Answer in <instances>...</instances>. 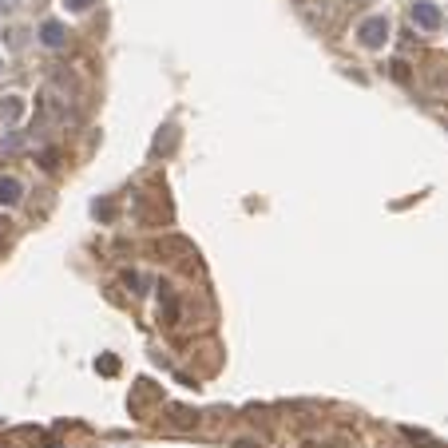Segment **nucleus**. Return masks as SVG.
Segmentation results:
<instances>
[{"mask_svg": "<svg viewBox=\"0 0 448 448\" xmlns=\"http://www.w3.org/2000/svg\"><path fill=\"white\" fill-rule=\"evenodd\" d=\"M357 40H361V48H381L389 40V17H365L357 24Z\"/></svg>", "mask_w": 448, "mask_h": 448, "instance_id": "f257e3e1", "label": "nucleus"}, {"mask_svg": "<svg viewBox=\"0 0 448 448\" xmlns=\"http://www.w3.org/2000/svg\"><path fill=\"white\" fill-rule=\"evenodd\" d=\"M413 24L420 32H436L440 28V8L432 4V0H416L413 4Z\"/></svg>", "mask_w": 448, "mask_h": 448, "instance_id": "f03ea898", "label": "nucleus"}, {"mask_svg": "<svg viewBox=\"0 0 448 448\" xmlns=\"http://www.w3.org/2000/svg\"><path fill=\"white\" fill-rule=\"evenodd\" d=\"M24 198V183L17 175H0V207H17Z\"/></svg>", "mask_w": 448, "mask_h": 448, "instance_id": "7ed1b4c3", "label": "nucleus"}, {"mask_svg": "<svg viewBox=\"0 0 448 448\" xmlns=\"http://www.w3.org/2000/svg\"><path fill=\"white\" fill-rule=\"evenodd\" d=\"M40 44H44V48H64L68 44L64 24H60V20H44V24H40Z\"/></svg>", "mask_w": 448, "mask_h": 448, "instance_id": "20e7f679", "label": "nucleus"}, {"mask_svg": "<svg viewBox=\"0 0 448 448\" xmlns=\"http://www.w3.org/2000/svg\"><path fill=\"white\" fill-rule=\"evenodd\" d=\"M0 115H4L8 123H17L20 115H24V99H20V96H8L4 103H0Z\"/></svg>", "mask_w": 448, "mask_h": 448, "instance_id": "39448f33", "label": "nucleus"}, {"mask_svg": "<svg viewBox=\"0 0 448 448\" xmlns=\"http://www.w3.org/2000/svg\"><path fill=\"white\" fill-rule=\"evenodd\" d=\"M92 4H96V0H64V8H68V12H88Z\"/></svg>", "mask_w": 448, "mask_h": 448, "instance_id": "423d86ee", "label": "nucleus"}, {"mask_svg": "<svg viewBox=\"0 0 448 448\" xmlns=\"http://www.w3.org/2000/svg\"><path fill=\"white\" fill-rule=\"evenodd\" d=\"M99 369H103V373H115L119 365H115V357H103V361H99Z\"/></svg>", "mask_w": 448, "mask_h": 448, "instance_id": "0eeeda50", "label": "nucleus"}, {"mask_svg": "<svg viewBox=\"0 0 448 448\" xmlns=\"http://www.w3.org/2000/svg\"><path fill=\"white\" fill-rule=\"evenodd\" d=\"M234 448H258L254 440H234Z\"/></svg>", "mask_w": 448, "mask_h": 448, "instance_id": "6e6552de", "label": "nucleus"}]
</instances>
